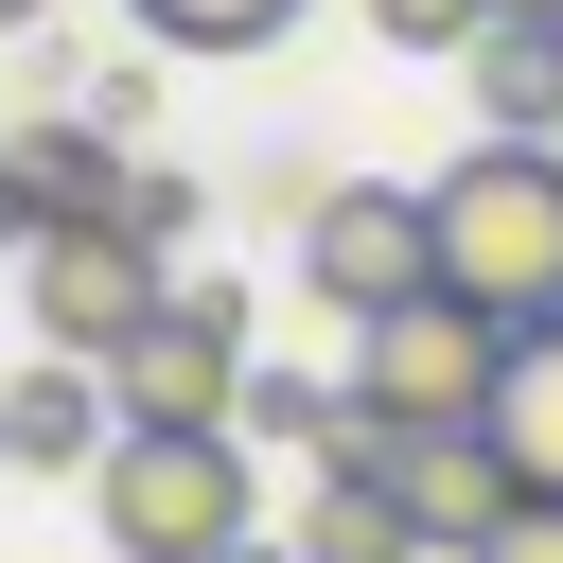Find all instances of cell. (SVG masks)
Masks as SVG:
<instances>
[{"instance_id": "1", "label": "cell", "mask_w": 563, "mask_h": 563, "mask_svg": "<svg viewBox=\"0 0 563 563\" xmlns=\"http://www.w3.org/2000/svg\"><path fill=\"white\" fill-rule=\"evenodd\" d=\"M422 211H440V282L475 317H510V334L563 317V141H475L422 176Z\"/></svg>"}, {"instance_id": "2", "label": "cell", "mask_w": 563, "mask_h": 563, "mask_svg": "<svg viewBox=\"0 0 563 563\" xmlns=\"http://www.w3.org/2000/svg\"><path fill=\"white\" fill-rule=\"evenodd\" d=\"M88 510H106L123 563H229V545H264L246 528V422H123L106 475H88Z\"/></svg>"}, {"instance_id": "3", "label": "cell", "mask_w": 563, "mask_h": 563, "mask_svg": "<svg viewBox=\"0 0 563 563\" xmlns=\"http://www.w3.org/2000/svg\"><path fill=\"white\" fill-rule=\"evenodd\" d=\"M369 422H493V387H510V317H475L457 282H422L405 317H369L352 334V369H334Z\"/></svg>"}, {"instance_id": "4", "label": "cell", "mask_w": 563, "mask_h": 563, "mask_svg": "<svg viewBox=\"0 0 563 563\" xmlns=\"http://www.w3.org/2000/svg\"><path fill=\"white\" fill-rule=\"evenodd\" d=\"M440 282V211L405 194V176H334V194H299V299H334L352 334L369 317H405Z\"/></svg>"}, {"instance_id": "5", "label": "cell", "mask_w": 563, "mask_h": 563, "mask_svg": "<svg viewBox=\"0 0 563 563\" xmlns=\"http://www.w3.org/2000/svg\"><path fill=\"white\" fill-rule=\"evenodd\" d=\"M18 299H35V352H70V369H106V352H141V317L176 299V264L123 229V211H70V229H35V264H18Z\"/></svg>"}, {"instance_id": "6", "label": "cell", "mask_w": 563, "mask_h": 563, "mask_svg": "<svg viewBox=\"0 0 563 563\" xmlns=\"http://www.w3.org/2000/svg\"><path fill=\"white\" fill-rule=\"evenodd\" d=\"M106 405L123 422H246V299L229 282H176L141 317V352H106Z\"/></svg>"}, {"instance_id": "7", "label": "cell", "mask_w": 563, "mask_h": 563, "mask_svg": "<svg viewBox=\"0 0 563 563\" xmlns=\"http://www.w3.org/2000/svg\"><path fill=\"white\" fill-rule=\"evenodd\" d=\"M387 493H405V528H422V563H475L510 510H528V475L493 457V422H405V457H387Z\"/></svg>"}, {"instance_id": "8", "label": "cell", "mask_w": 563, "mask_h": 563, "mask_svg": "<svg viewBox=\"0 0 563 563\" xmlns=\"http://www.w3.org/2000/svg\"><path fill=\"white\" fill-rule=\"evenodd\" d=\"M106 440H123V405H106V369H70V352H35V369L0 387V475H106Z\"/></svg>"}, {"instance_id": "9", "label": "cell", "mask_w": 563, "mask_h": 563, "mask_svg": "<svg viewBox=\"0 0 563 563\" xmlns=\"http://www.w3.org/2000/svg\"><path fill=\"white\" fill-rule=\"evenodd\" d=\"M457 70H475V141H563V18H493Z\"/></svg>"}, {"instance_id": "10", "label": "cell", "mask_w": 563, "mask_h": 563, "mask_svg": "<svg viewBox=\"0 0 563 563\" xmlns=\"http://www.w3.org/2000/svg\"><path fill=\"white\" fill-rule=\"evenodd\" d=\"M282 545H299V563H422V528H405V493H387V475H317Z\"/></svg>"}, {"instance_id": "11", "label": "cell", "mask_w": 563, "mask_h": 563, "mask_svg": "<svg viewBox=\"0 0 563 563\" xmlns=\"http://www.w3.org/2000/svg\"><path fill=\"white\" fill-rule=\"evenodd\" d=\"M493 457H510L528 493H563V317H545V334H510V387H493Z\"/></svg>"}, {"instance_id": "12", "label": "cell", "mask_w": 563, "mask_h": 563, "mask_svg": "<svg viewBox=\"0 0 563 563\" xmlns=\"http://www.w3.org/2000/svg\"><path fill=\"white\" fill-rule=\"evenodd\" d=\"M123 18H141V53H264L299 0H123Z\"/></svg>"}, {"instance_id": "13", "label": "cell", "mask_w": 563, "mask_h": 563, "mask_svg": "<svg viewBox=\"0 0 563 563\" xmlns=\"http://www.w3.org/2000/svg\"><path fill=\"white\" fill-rule=\"evenodd\" d=\"M246 440H299V457H334V440H352V387H317V369H246Z\"/></svg>"}, {"instance_id": "14", "label": "cell", "mask_w": 563, "mask_h": 563, "mask_svg": "<svg viewBox=\"0 0 563 563\" xmlns=\"http://www.w3.org/2000/svg\"><path fill=\"white\" fill-rule=\"evenodd\" d=\"M369 35H387V53H475L493 0H369Z\"/></svg>"}, {"instance_id": "15", "label": "cell", "mask_w": 563, "mask_h": 563, "mask_svg": "<svg viewBox=\"0 0 563 563\" xmlns=\"http://www.w3.org/2000/svg\"><path fill=\"white\" fill-rule=\"evenodd\" d=\"M123 229H141L158 264H176V229H194V176H158V158H141V194H123Z\"/></svg>"}, {"instance_id": "16", "label": "cell", "mask_w": 563, "mask_h": 563, "mask_svg": "<svg viewBox=\"0 0 563 563\" xmlns=\"http://www.w3.org/2000/svg\"><path fill=\"white\" fill-rule=\"evenodd\" d=\"M35 229H53V194L18 176V141H0V264H35Z\"/></svg>"}, {"instance_id": "17", "label": "cell", "mask_w": 563, "mask_h": 563, "mask_svg": "<svg viewBox=\"0 0 563 563\" xmlns=\"http://www.w3.org/2000/svg\"><path fill=\"white\" fill-rule=\"evenodd\" d=\"M475 563H563V493H528V510H510V528H493Z\"/></svg>"}, {"instance_id": "18", "label": "cell", "mask_w": 563, "mask_h": 563, "mask_svg": "<svg viewBox=\"0 0 563 563\" xmlns=\"http://www.w3.org/2000/svg\"><path fill=\"white\" fill-rule=\"evenodd\" d=\"M493 18H563V0H493Z\"/></svg>"}, {"instance_id": "19", "label": "cell", "mask_w": 563, "mask_h": 563, "mask_svg": "<svg viewBox=\"0 0 563 563\" xmlns=\"http://www.w3.org/2000/svg\"><path fill=\"white\" fill-rule=\"evenodd\" d=\"M229 563H299V545H229Z\"/></svg>"}, {"instance_id": "20", "label": "cell", "mask_w": 563, "mask_h": 563, "mask_svg": "<svg viewBox=\"0 0 563 563\" xmlns=\"http://www.w3.org/2000/svg\"><path fill=\"white\" fill-rule=\"evenodd\" d=\"M0 18H18V0H0Z\"/></svg>"}]
</instances>
